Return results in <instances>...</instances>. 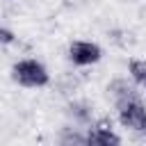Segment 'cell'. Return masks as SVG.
Returning <instances> with one entry per match:
<instances>
[{"mask_svg": "<svg viewBox=\"0 0 146 146\" xmlns=\"http://www.w3.org/2000/svg\"><path fill=\"white\" fill-rule=\"evenodd\" d=\"M14 78L25 84V87H43L48 82V73L46 68L39 64V62H32V59H25V62H18L14 66Z\"/></svg>", "mask_w": 146, "mask_h": 146, "instance_id": "cell-1", "label": "cell"}, {"mask_svg": "<svg viewBox=\"0 0 146 146\" xmlns=\"http://www.w3.org/2000/svg\"><path fill=\"white\" fill-rule=\"evenodd\" d=\"M121 123L132 130H146V110L137 100H123L121 103Z\"/></svg>", "mask_w": 146, "mask_h": 146, "instance_id": "cell-2", "label": "cell"}, {"mask_svg": "<svg viewBox=\"0 0 146 146\" xmlns=\"http://www.w3.org/2000/svg\"><path fill=\"white\" fill-rule=\"evenodd\" d=\"M68 52H71V59L75 64H82V66L100 59V48L96 43H89V41H75Z\"/></svg>", "mask_w": 146, "mask_h": 146, "instance_id": "cell-3", "label": "cell"}, {"mask_svg": "<svg viewBox=\"0 0 146 146\" xmlns=\"http://www.w3.org/2000/svg\"><path fill=\"white\" fill-rule=\"evenodd\" d=\"M87 141H89V144H119L121 139H119V137H116V135H114L105 123H100L94 132H89Z\"/></svg>", "mask_w": 146, "mask_h": 146, "instance_id": "cell-4", "label": "cell"}, {"mask_svg": "<svg viewBox=\"0 0 146 146\" xmlns=\"http://www.w3.org/2000/svg\"><path fill=\"white\" fill-rule=\"evenodd\" d=\"M130 73H132V78H135L141 87H146V62L135 59V62L130 64Z\"/></svg>", "mask_w": 146, "mask_h": 146, "instance_id": "cell-5", "label": "cell"}, {"mask_svg": "<svg viewBox=\"0 0 146 146\" xmlns=\"http://www.w3.org/2000/svg\"><path fill=\"white\" fill-rule=\"evenodd\" d=\"M9 41H14V34L7 30H0V43H9Z\"/></svg>", "mask_w": 146, "mask_h": 146, "instance_id": "cell-6", "label": "cell"}]
</instances>
